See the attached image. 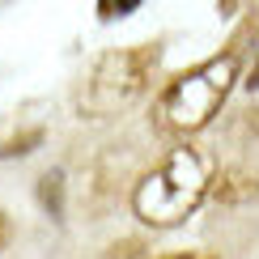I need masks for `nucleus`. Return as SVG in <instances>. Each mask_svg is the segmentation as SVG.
I'll return each instance as SVG.
<instances>
[{"label": "nucleus", "instance_id": "1", "mask_svg": "<svg viewBox=\"0 0 259 259\" xmlns=\"http://www.w3.org/2000/svg\"><path fill=\"white\" fill-rule=\"evenodd\" d=\"M212 187V170H208V157L200 149H175L153 175H145L136 183V196H132V208L136 217L153 230H170L179 225L183 217L200 208V200L208 196Z\"/></svg>", "mask_w": 259, "mask_h": 259}, {"label": "nucleus", "instance_id": "2", "mask_svg": "<svg viewBox=\"0 0 259 259\" xmlns=\"http://www.w3.org/2000/svg\"><path fill=\"white\" fill-rule=\"evenodd\" d=\"M161 51L153 42H136V47H119V51H106V56L90 68V77L81 85V115L90 119H106V115H119L127 111L136 98H145V90L153 85Z\"/></svg>", "mask_w": 259, "mask_h": 259}, {"label": "nucleus", "instance_id": "3", "mask_svg": "<svg viewBox=\"0 0 259 259\" xmlns=\"http://www.w3.org/2000/svg\"><path fill=\"white\" fill-rule=\"evenodd\" d=\"M234 81H238V56L225 51V56L204 60L200 68L183 72L166 85V94L157 98V119L170 132H200L212 115L221 111V102L230 98Z\"/></svg>", "mask_w": 259, "mask_h": 259}, {"label": "nucleus", "instance_id": "4", "mask_svg": "<svg viewBox=\"0 0 259 259\" xmlns=\"http://www.w3.org/2000/svg\"><path fill=\"white\" fill-rule=\"evenodd\" d=\"M259 196V175L251 170H225L217 179V200L221 204H242V200H255Z\"/></svg>", "mask_w": 259, "mask_h": 259}, {"label": "nucleus", "instance_id": "5", "mask_svg": "<svg viewBox=\"0 0 259 259\" xmlns=\"http://www.w3.org/2000/svg\"><path fill=\"white\" fill-rule=\"evenodd\" d=\"M60 175H47V179H42V187H38V196H42V204H47V208L51 212H56V217H60Z\"/></svg>", "mask_w": 259, "mask_h": 259}, {"label": "nucleus", "instance_id": "6", "mask_svg": "<svg viewBox=\"0 0 259 259\" xmlns=\"http://www.w3.org/2000/svg\"><path fill=\"white\" fill-rule=\"evenodd\" d=\"M132 9H140V0H119V5H111V0H102V5H98V13H102V17H127Z\"/></svg>", "mask_w": 259, "mask_h": 259}, {"label": "nucleus", "instance_id": "7", "mask_svg": "<svg viewBox=\"0 0 259 259\" xmlns=\"http://www.w3.org/2000/svg\"><path fill=\"white\" fill-rule=\"evenodd\" d=\"M9 234H13V225H9V217H5V212H0V251H5V246H9Z\"/></svg>", "mask_w": 259, "mask_h": 259}, {"label": "nucleus", "instance_id": "8", "mask_svg": "<svg viewBox=\"0 0 259 259\" xmlns=\"http://www.w3.org/2000/svg\"><path fill=\"white\" fill-rule=\"evenodd\" d=\"M166 259H212L208 251H179V255H166Z\"/></svg>", "mask_w": 259, "mask_h": 259}, {"label": "nucleus", "instance_id": "9", "mask_svg": "<svg viewBox=\"0 0 259 259\" xmlns=\"http://www.w3.org/2000/svg\"><path fill=\"white\" fill-rule=\"evenodd\" d=\"M246 90H259V64H255L251 72H246Z\"/></svg>", "mask_w": 259, "mask_h": 259}]
</instances>
